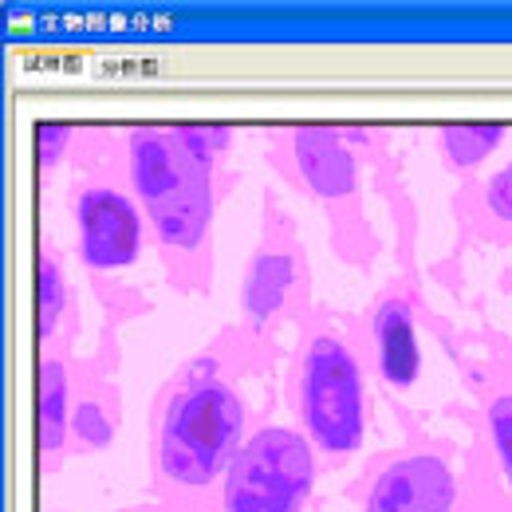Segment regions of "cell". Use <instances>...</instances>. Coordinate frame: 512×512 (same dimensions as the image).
<instances>
[{"label":"cell","instance_id":"obj_8","mask_svg":"<svg viewBox=\"0 0 512 512\" xmlns=\"http://www.w3.org/2000/svg\"><path fill=\"white\" fill-rule=\"evenodd\" d=\"M375 363L386 386L406 390L418 383L422 375V343H418V327L410 316V304L402 296L383 300V308L375 312Z\"/></svg>","mask_w":512,"mask_h":512},{"label":"cell","instance_id":"obj_2","mask_svg":"<svg viewBox=\"0 0 512 512\" xmlns=\"http://www.w3.org/2000/svg\"><path fill=\"white\" fill-rule=\"evenodd\" d=\"M245 402L225 379L209 367H197L178 386L162 410L158 426V469L166 481L182 489H209L225 477L229 461L241 449Z\"/></svg>","mask_w":512,"mask_h":512},{"label":"cell","instance_id":"obj_11","mask_svg":"<svg viewBox=\"0 0 512 512\" xmlns=\"http://www.w3.org/2000/svg\"><path fill=\"white\" fill-rule=\"evenodd\" d=\"M505 142L501 123H449L438 130V146L453 170H477L485 166Z\"/></svg>","mask_w":512,"mask_h":512},{"label":"cell","instance_id":"obj_10","mask_svg":"<svg viewBox=\"0 0 512 512\" xmlns=\"http://www.w3.org/2000/svg\"><path fill=\"white\" fill-rule=\"evenodd\" d=\"M40 453L56 457L64 449L67 434H71V386H67V367L60 359L44 355L40 359Z\"/></svg>","mask_w":512,"mask_h":512},{"label":"cell","instance_id":"obj_9","mask_svg":"<svg viewBox=\"0 0 512 512\" xmlns=\"http://www.w3.org/2000/svg\"><path fill=\"white\" fill-rule=\"evenodd\" d=\"M296 288V256L284 253V249H264L249 260V272H245V284H241V308L253 327H264L272 320L284 300L292 296Z\"/></svg>","mask_w":512,"mask_h":512},{"label":"cell","instance_id":"obj_15","mask_svg":"<svg viewBox=\"0 0 512 512\" xmlns=\"http://www.w3.org/2000/svg\"><path fill=\"white\" fill-rule=\"evenodd\" d=\"M67 146H71V127H64V123H36V162H40V170L60 166Z\"/></svg>","mask_w":512,"mask_h":512},{"label":"cell","instance_id":"obj_1","mask_svg":"<svg viewBox=\"0 0 512 512\" xmlns=\"http://www.w3.org/2000/svg\"><path fill=\"white\" fill-rule=\"evenodd\" d=\"M229 127H138L127 134V178L162 245L193 253L213 221V166Z\"/></svg>","mask_w":512,"mask_h":512},{"label":"cell","instance_id":"obj_3","mask_svg":"<svg viewBox=\"0 0 512 512\" xmlns=\"http://www.w3.org/2000/svg\"><path fill=\"white\" fill-rule=\"evenodd\" d=\"M300 418L308 442L327 457H347L367 434V386L355 351L320 331L300 359Z\"/></svg>","mask_w":512,"mask_h":512},{"label":"cell","instance_id":"obj_4","mask_svg":"<svg viewBox=\"0 0 512 512\" xmlns=\"http://www.w3.org/2000/svg\"><path fill=\"white\" fill-rule=\"evenodd\" d=\"M316 485V446L288 426L249 434L221 477L225 512H304Z\"/></svg>","mask_w":512,"mask_h":512},{"label":"cell","instance_id":"obj_16","mask_svg":"<svg viewBox=\"0 0 512 512\" xmlns=\"http://www.w3.org/2000/svg\"><path fill=\"white\" fill-rule=\"evenodd\" d=\"M485 205H489V213L497 221L512 225V158L485 178Z\"/></svg>","mask_w":512,"mask_h":512},{"label":"cell","instance_id":"obj_5","mask_svg":"<svg viewBox=\"0 0 512 512\" xmlns=\"http://www.w3.org/2000/svg\"><path fill=\"white\" fill-rule=\"evenodd\" d=\"M75 249L91 272L130 268L142 253V205L107 182L83 186L75 197Z\"/></svg>","mask_w":512,"mask_h":512},{"label":"cell","instance_id":"obj_13","mask_svg":"<svg viewBox=\"0 0 512 512\" xmlns=\"http://www.w3.org/2000/svg\"><path fill=\"white\" fill-rule=\"evenodd\" d=\"M71 434L87 449H107L115 442V418L99 398H79L71 410Z\"/></svg>","mask_w":512,"mask_h":512},{"label":"cell","instance_id":"obj_7","mask_svg":"<svg viewBox=\"0 0 512 512\" xmlns=\"http://www.w3.org/2000/svg\"><path fill=\"white\" fill-rule=\"evenodd\" d=\"M292 158H296L304 186L323 201H347L359 190V162L339 130L296 127L292 130Z\"/></svg>","mask_w":512,"mask_h":512},{"label":"cell","instance_id":"obj_6","mask_svg":"<svg viewBox=\"0 0 512 512\" xmlns=\"http://www.w3.org/2000/svg\"><path fill=\"white\" fill-rule=\"evenodd\" d=\"M457 505V473L446 457L422 449L406 453L379 469L367 489L363 512H453Z\"/></svg>","mask_w":512,"mask_h":512},{"label":"cell","instance_id":"obj_14","mask_svg":"<svg viewBox=\"0 0 512 512\" xmlns=\"http://www.w3.org/2000/svg\"><path fill=\"white\" fill-rule=\"evenodd\" d=\"M485 426H489V438H493V453L501 461V473L512 489V394H497L485 410Z\"/></svg>","mask_w":512,"mask_h":512},{"label":"cell","instance_id":"obj_12","mask_svg":"<svg viewBox=\"0 0 512 512\" xmlns=\"http://www.w3.org/2000/svg\"><path fill=\"white\" fill-rule=\"evenodd\" d=\"M64 308H67L64 268H60L56 256L40 253V260H36V327H40V339H52L56 335Z\"/></svg>","mask_w":512,"mask_h":512}]
</instances>
